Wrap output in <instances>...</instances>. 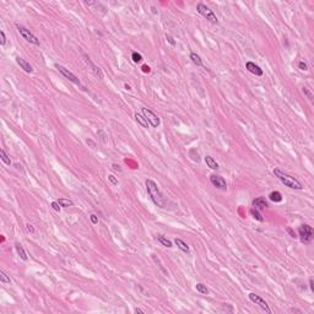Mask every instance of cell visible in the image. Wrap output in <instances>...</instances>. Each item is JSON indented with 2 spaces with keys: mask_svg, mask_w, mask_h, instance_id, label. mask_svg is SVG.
<instances>
[{
  "mask_svg": "<svg viewBox=\"0 0 314 314\" xmlns=\"http://www.w3.org/2000/svg\"><path fill=\"white\" fill-rule=\"evenodd\" d=\"M145 185H146V190H147V194L150 195L151 200L153 201L155 205H157L158 208L163 209L166 208V204H167V200L166 198L163 197V194L161 193L157 183L152 179H146L145 182Z\"/></svg>",
  "mask_w": 314,
  "mask_h": 314,
  "instance_id": "obj_1",
  "label": "cell"
},
{
  "mask_svg": "<svg viewBox=\"0 0 314 314\" xmlns=\"http://www.w3.org/2000/svg\"><path fill=\"white\" fill-rule=\"evenodd\" d=\"M274 174L275 177L287 188H291V189H295V190H302L303 189V185L301 184V182L298 179H296L295 177L285 173L284 171L279 169V168H275L274 169Z\"/></svg>",
  "mask_w": 314,
  "mask_h": 314,
  "instance_id": "obj_2",
  "label": "cell"
},
{
  "mask_svg": "<svg viewBox=\"0 0 314 314\" xmlns=\"http://www.w3.org/2000/svg\"><path fill=\"white\" fill-rule=\"evenodd\" d=\"M298 236H300V239L302 243L304 244H309L312 240H313L314 237V231L312 228V226L309 225H302L300 228H298Z\"/></svg>",
  "mask_w": 314,
  "mask_h": 314,
  "instance_id": "obj_3",
  "label": "cell"
},
{
  "mask_svg": "<svg viewBox=\"0 0 314 314\" xmlns=\"http://www.w3.org/2000/svg\"><path fill=\"white\" fill-rule=\"evenodd\" d=\"M197 10H198V12L203 16V17H205L206 20H209L211 23H215V25H217L218 23V18H217V16L213 14V11L208 7L205 4H203V2H199L198 4V6H197Z\"/></svg>",
  "mask_w": 314,
  "mask_h": 314,
  "instance_id": "obj_4",
  "label": "cell"
},
{
  "mask_svg": "<svg viewBox=\"0 0 314 314\" xmlns=\"http://www.w3.org/2000/svg\"><path fill=\"white\" fill-rule=\"evenodd\" d=\"M16 28H17L18 33L22 36V38L26 39L27 42H30V43H32V44H34V46H39V44H41V43H39V39H38L30 30H27L26 27H23V26L16 23Z\"/></svg>",
  "mask_w": 314,
  "mask_h": 314,
  "instance_id": "obj_5",
  "label": "cell"
},
{
  "mask_svg": "<svg viewBox=\"0 0 314 314\" xmlns=\"http://www.w3.org/2000/svg\"><path fill=\"white\" fill-rule=\"evenodd\" d=\"M82 59H84V62L90 66V69H91V71L95 74V76L96 78H98L100 80H102L103 78H105V75H103V71L101 70V68L100 66H97L92 60H91V58L87 55V54H82Z\"/></svg>",
  "mask_w": 314,
  "mask_h": 314,
  "instance_id": "obj_6",
  "label": "cell"
},
{
  "mask_svg": "<svg viewBox=\"0 0 314 314\" xmlns=\"http://www.w3.org/2000/svg\"><path fill=\"white\" fill-rule=\"evenodd\" d=\"M55 68L59 70V73L65 78V79H68L69 81H71L73 84H75V85H79V86H81V82H80V80L71 73V71H69L66 68H64L63 65H59V64H55Z\"/></svg>",
  "mask_w": 314,
  "mask_h": 314,
  "instance_id": "obj_7",
  "label": "cell"
},
{
  "mask_svg": "<svg viewBox=\"0 0 314 314\" xmlns=\"http://www.w3.org/2000/svg\"><path fill=\"white\" fill-rule=\"evenodd\" d=\"M142 115L145 117V119L149 121V124L152 126V128H157L158 125H160V118L153 113V112H151L150 109H147V108H142Z\"/></svg>",
  "mask_w": 314,
  "mask_h": 314,
  "instance_id": "obj_8",
  "label": "cell"
},
{
  "mask_svg": "<svg viewBox=\"0 0 314 314\" xmlns=\"http://www.w3.org/2000/svg\"><path fill=\"white\" fill-rule=\"evenodd\" d=\"M249 300L253 302V303H255V304H258L263 311H265L268 314H271V309H270V307H269V304L266 303V301L265 300H263L260 296H258V295H255V293H249Z\"/></svg>",
  "mask_w": 314,
  "mask_h": 314,
  "instance_id": "obj_9",
  "label": "cell"
},
{
  "mask_svg": "<svg viewBox=\"0 0 314 314\" xmlns=\"http://www.w3.org/2000/svg\"><path fill=\"white\" fill-rule=\"evenodd\" d=\"M210 182L215 188H217L220 190H226L227 189V183H226L225 178L218 176V174H211L210 176Z\"/></svg>",
  "mask_w": 314,
  "mask_h": 314,
  "instance_id": "obj_10",
  "label": "cell"
},
{
  "mask_svg": "<svg viewBox=\"0 0 314 314\" xmlns=\"http://www.w3.org/2000/svg\"><path fill=\"white\" fill-rule=\"evenodd\" d=\"M245 68H247V70H248L249 73L254 74L255 76H261V75L264 74V73H263V69H261L260 66H258L256 64H254L253 62H247Z\"/></svg>",
  "mask_w": 314,
  "mask_h": 314,
  "instance_id": "obj_11",
  "label": "cell"
},
{
  "mask_svg": "<svg viewBox=\"0 0 314 314\" xmlns=\"http://www.w3.org/2000/svg\"><path fill=\"white\" fill-rule=\"evenodd\" d=\"M269 208V204L268 201L264 199V198H256L253 200V209L258 210V211H261V210Z\"/></svg>",
  "mask_w": 314,
  "mask_h": 314,
  "instance_id": "obj_12",
  "label": "cell"
},
{
  "mask_svg": "<svg viewBox=\"0 0 314 314\" xmlns=\"http://www.w3.org/2000/svg\"><path fill=\"white\" fill-rule=\"evenodd\" d=\"M16 63L20 65V68L21 69H23L26 73H28V74H31V73H33V68H32V65L30 64V63H27L23 58H21V57H16Z\"/></svg>",
  "mask_w": 314,
  "mask_h": 314,
  "instance_id": "obj_13",
  "label": "cell"
},
{
  "mask_svg": "<svg viewBox=\"0 0 314 314\" xmlns=\"http://www.w3.org/2000/svg\"><path fill=\"white\" fill-rule=\"evenodd\" d=\"M15 249H16V253L18 254V256L22 259V260H27L28 259V256H27V253H26V250L23 249V247L20 244V243H16L15 244Z\"/></svg>",
  "mask_w": 314,
  "mask_h": 314,
  "instance_id": "obj_14",
  "label": "cell"
},
{
  "mask_svg": "<svg viewBox=\"0 0 314 314\" xmlns=\"http://www.w3.org/2000/svg\"><path fill=\"white\" fill-rule=\"evenodd\" d=\"M174 243H176V245H177V247H178L182 252H184V253H189V247H188V244H187L184 240H182L181 238H176Z\"/></svg>",
  "mask_w": 314,
  "mask_h": 314,
  "instance_id": "obj_15",
  "label": "cell"
},
{
  "mask_svg": "<svg viewBox=\"0 0 314 314\" xmlns=\"http://www.w3.org/2000/svg\"><path fill=\"white\" fill-rule=\"evenodd\" d=\"M134 117H135V120H136V121H137L141 126H144V128H149V125H150V124H149V121L145 119V117H144L142 114H140V113H135V115H134Z\"/></svg>",
  "mask_w": 314,
  "mask_h": 314,
  "instance_id": "obj_16",
  "label": "cell"
},
{
  "mask_svg": "<svg viewBox=\"0 0 314 314\" xmlns=\"http://www.w3.org/2000/svg\"><path fill=\"white\" fill-rule=\"evenodd\" d=\"M205 162H206V165H208V167H210L211 169H217L218 168V163L211 157V156H205Z\"/></svg>",
  "mask_w": 314,
  "mask_h": 314,
  "instance_id": "obj_17",
  "label": "cell"
},
{
  "mask_svg": "<svg viewBox=\"0 0 314 314\" xmlns=\"http://www.w3.org/2000/svg\"><path fill=\"white\" fill-rule=\"evenodd\" d=\"M270 200L274 201V203H281L282 201V195L280 192H272L270 195H269Z\"/></svg>",
  "mask_w": 314,
  "mask_h": 314,
  "instance_id": "obj_18",
  "label": "cell"
},
{
  "mask_svg": "<svg viewBox=\"0 0 314 314\" xmlns=\"http://www.w3.org/2000/svg\"><path fill=\"white\" fill-rule=\"evenodd\" d=\"M57 201L59 203V205H60L62 208H70V206H73V205H74L73 200H70V199H65V198H60V199H58Z\"/></svg>",
  "mask_w": 314,
  "mask_h": 314,
  "instance_id": "obj_19",
  "label": "cell"
},
{
  "mask_svg": "<svg viewBox=\"0 0 314 314\" xmlns=\"http://www.w3.org/2000/svg\"><path fill=\"white\" fill-rule=\"evenodd\" d=\"M156 238H157V240H158L162 245H165V247H167V248H172V247H173V245H172V242H171L169 239H167L166 237H163V236H157Z\"/></svg>",
  "mask_w": 314,
  "mask_h": 314,
  "instance_id": "obj_20",
  "label": "cell"
},
{
  "mask_svg": "<svg viewBox=\"0 0 314 314\" xmlns=\"http://www.w3.org/2000/svg\"><path fill=\"white\" fill-rule=\"evenodd\" d=\"M190 59L197 66H203V60L197 53H190Z\"/></svg>",
  "mask_w": 314,
  "mask_h": 314,
  "instance_id": "obj_21",
  "label": "cell"
},
{
  "mask_svg": "<svg viewBox=\"0 0 314 314\" xmlns=\"http://www.w3.org/2000/svg\"><path fill=\"white\" fill-rule=\"evenodd\" d=\"M0 158H1V161L5 163V165H7V166H10L11 165V160H10V157L7 156V153L5 152V150H0Z\"/></svg>",
  "mask_w": 314,
  "mask_h": 314,
  "instance_id": "obj_22",
  "label": "cell"
},
{
  "mask_svg": "<svg viewBox=\"0 0 314 314\" xmlns=\"http://www.w3.org/2000/svg\"><path fill=\"white\" fill-rule=\"evenodd\" d=\"M0 281H1V284H4V285H10V284H11L10 277L6 275V272H5L4 270H0Z\"/></svg>",
  "mask_w": 314,
  "mask_h": 314,
  "instance_id": "obj_23",
  "label": "cell"
},
{
  "mask_svg": "<svg viewBox=\"0 0 314 314\" xmlns=\"http://www.w3.org/2000/svg\"><path fill=\"white\" fill-rule=\"evenodd\" d=\"M195 288H197V291H198L199 293H201V295H209V288H208L204 284H197V285H195Z\"/></svg>",
  "mask_w": 314,
  "mask_h": 314,
  "instance_id": "obj_24",
  "label": "cell"
},
{
  "mask_svg": "<svg viewBox=\"0 0 314 314\" xmlns=\"http://www.w3.org/2000/svg\"><path fill=\"white\" fill-rule=\"evenodd\" d=\"M250 215H252V216H253L255 220H258V221H260V222H263V221H264V217L261 216L260 211H258V210L252 209V210H250Z\"/></svg>",
  "mask_w": 314,
  "mask_h": 314,
  "instance_id": "obj_25",
  "label": "cell"
},
{
  "mask_svg": "<svg viewBox=\"0 0 314 314\" xmlns=\"http://www.w3.org/2000/svg\"><path fill=\"white\" fill-rule=\"evenodd\" d=\"M131 59H133V62L134 63H140V62H142V55L140 54V53H137V52H133V54H131Z\"/></svg>",
  "mask_w": 314,
  "mask_h": 314,
  "instance_id": "obj_26",
  "label": "cell"
},
{
  "mask_svg": "<svg viewBox=\"0 0 314 314\" xmlns=\"http://www.w3.org/2000/svg\"><path fill=\"white\" fill-rule=\"evenodd\" d=\"M0 44H1V46H5V44H6V36H5V32H4V31H0Z\"/></svg>",
  "mask_w": 314,
  "mask_h": 314,
  "instance_id": "obj_27",
  "label": "cell"
},
{
  "mask_svg": "<svg viewBox=\"0 0 314 314\" xmlns=\"http://www.w3.org/2000/svg\"><path fill=\"white\" fill-rule=\"evenodd\" d=\"M108 179H109V182H110L114 187H117V185H118V179H117L113 174H109V176H108Z\"/></svg>",
  "mask_w": 314,
  "mask_h": 314,
  "instance_id": "obj_28",
  "label": "cell"
},
{
  "mask_svg": "<svg viewBox=\"0 0 314 314\" xmlns=\"http://www.w3.org/2000/svg\"><path fill=\"white\" fill-rule=\"evenodd\" d=\"M298 68H300L302 71H307V70H308V65H307L304 62H300V63H298Z\"/></svg>",
  "mask_w": 314,
  "mask_h": 314,
  "instance_id": "obj_29",
  "label": "cell"
},
{
  "mask_svg": "<svg viewBox=\"0 0 314 314\" xmlns=\"http://www.w3.org/2000/svg\"><path fill=\"white\" fill-rule=\"evenodd\" d=\"M303 92L307 95V97H308L309 100H313V95H312V92H311V91H309L307 87H303Z\"/></svg>",
  "mask_w": 314,
  "mask_h": 314,
  "instance_id": "obj_30",
  "label": "cell"
},
{
  "mask_svg": "<svg viewBox=\"0 0 314 314\" xmlns=\"http://www.w3.org/2000/svg\"><path fill=\"white\" fill-rule=\"evenodd\" d=\"M52 208L55 210V211H58V212H59L62 206L59 205V203H58V201H53V203H52Z\"/></svg>",
  "mask_w": 314,
  "mask_h": 314,
  "instance_id": "obj_31",
  "label": "cell"
},
{
  "mask_svg": "<svg viewBox=\"0 0 314 314\" xmlns=\"http://www.w3.org/2000/svg\"><path fill=\"white\" fill-rule=\"evenodd\" d=\"M90 218H91V222H92L93 225H97V223H98V217H97L95 213H92V215L90 216Z\"/></svg>",
  "mask_w": 314,
  "mask_h": 314,
  "instance_id": "obj_32",
  "label": "cell"
},
{
  "mask_svg": "<svg viewBox=\"0 0 314 314\" xmlns=\"http://www.w3.org/2000/svg\"><path fill=\"white\" fill-rule=\"evenodd\" d=\"M166 38H167V41H168V43H169V44H172V46H176V41L173 39V37H171L169 34H167V36H166Z\"/></svg>",
  "mask_w": 314,
  "mask_h": 314,
  "instance_id": "obj_33",
  "label": "cell"
},
{
  "mask_svg": "<svg viewBox=\"0 0 314 314\" xmlns=\"http://www.w3.org/2000/svg\"><path fill=\"white\" fill-rule=\"evenodd\" d=\"M26 228H27V231H28V232H31V233H34V232H36V231H34V228H33V226H32V225H30V223H27V225H26Z\"/></svg>",
  "mask_w": 314,
  "mask_h": 314,
  "instance_id": "obj_34",
  "label": "cell"
},
{
  "mask_svg": "<svg viewBox=\"0 0 314 314\" xmlns=\"http://www.w3.org/2000/svg\"><path fill=\"white\" fill-rule=\"evenodd\" d=\"M309 286H311V291L314 292V285H313V277L309 279Z\"/></svg>",
  "mask_w": 314,
  "mask_h": 314,
  "instance_id": "obj_35",
  "label": "cell"
},
{
  "mask_svg": "<svg viewBox=\"0 0 314 314\" xmlns=\"http://www.w3.org/2000/svg\"><path fill=\"white\" fill-rule=\"evenodd\" d=\"M142 71L144 73H150V68L147 65H142Z\"/></svg>",
  "mask_w": 314,
  "mask_h": 314,
  "instance_id": "obj_36",
  "label": "cell"
},
{
  "mask_svg": "<svg viewBox=\"0 0 314 314\" xmlns=\"http://www.w3.org/2000/svg\"><path fill=\"white\" fill-rule=\"evenodd\" d=\"M287 232H288V233L291 234V237H293V238H296V237H297V236L295 234V232H293V231H292L291 228H287Z\"/></svg>",
  "mask_w": 314,
  "mask_h": 314,
  "instance_id": "obj_37",
  "label": "cell"
},
{
  "mask_svg": "<svg viewBox=\"0 0 314 314\" xmlns=\"http://www.w3.org/2000/svg\"><path fill=\"white\" fill-rule=\"evenodd\" d=\"M135 312H136V313H145L144 311H141V309H139V308H136V309H135Z\"/></svg>",
  "mask_w": 314,
  "mask_h": 314,
  "instance_id": "obj_38",
  "label": "cell"
},
{
  "mask_svg": "<svg viewBox=\"0 0 314 314\" xmlns=\"http://www.w3.org/2000/svg\"><path fill=\"white\" fill-rule=\"evenodd\" d=\"M124 87H125V89H126V90H129V91H130V90H131V87H130V86H129V85H125V86H124Z\"/></svg>",
  "mask_w": 314,
  "mask_h": 314,
  "instance_id": "obj_39",
  "label": "cell"
}]
</instances>
